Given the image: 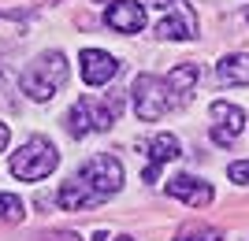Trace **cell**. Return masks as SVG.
Instances as JSON below:
<instances>
[{
  "label": "cell",
  "mask_w": 249,
  "mask_h": 241,
  "mask_svg": "<svg viewBox=\"0 0 249 241\" xmlns=\"http://www.w3.org/2000/svg\"><path fill=\"white\" fill-rule=\"evenodd\" d=\"M78 63H82V82L93 85V89L97 85H108L119 74V60L112 52H104V48H82Z\"/></svg>",
  "instance_id": "ba28073f"
},
{
  "label": "cell",
  "mask_w": 249,
  "mask_h": 241,
  "mask_svg": "<svg viewBox=\"0 0 249 241\" xmlns=\"http://www.w3.org/2000/svg\"><path fill=\"white\" fill-rule=\"evenodd\" d=\"M197 78H201V67H197V63H175V67H171V74H167L164 82H167V93H171V104H175V108H182L190 100Z\"/></svg>",
  "instance_id": "8fae6325"
},
{
  "label": "cell",
  "mask_w": 249,
  "mask_h": 241,
  "mask_svg": "<svg viewBox=\"0 0 249 241\" xmlns=\"http://www.w3.org/2000/svg\"><path fill=\"white\" fill-rule=\"evenodd\" d=\"M208 112H212V119H216V126H212V141L223 145V148L234 145V137L246 130V112H242L238 104H231V100H216Z\"/></svg>",
  "instance_id": "8992f818"
},
{
  "label": "cell",
  "mask_w": 249,
  "mask_h": 241,
  "mask_svg": "<svg viewBox=\"0 0 249 241\" xmlns=\"http://www.w3.org/2000/svg\"><path fill=\"white\" fill-rule=\"evenodd\" d=\"M164 22H156V37H164V41H190V37H197V15L190 8L186 0H175V8H167Z\"/></svg>",
  "instance_id": "52a82bcc"
},
{
  "label": "cell",
  "mask_w": 249,
  "mask_h": 241,
  "mask_svg": "<svg viewBox=\"0 0 249 241\" xmlns=\"http://www.w3.org/2000/svg\"><path fill=\"white\" fill-rule=\"evenodd\" d=\"M156 11H167V8H175V0H149Z\"/></svg>",
  "instance_id": "ffe728a7"
},
{
  "label": "cell",
  "mask_w": 249,
  "mask_h": 241,
  "mask_svg": "<svg viewBox=\"0 0 249 241\" xmlns=\"http://www.w3.org/2000/svg\"><path fill=\"white\" fill-rule=\"evenodd\" d=\"M167 197L182 200V204H190V208H208L212 197H216V189L208 186V182L194 178V175H175V178L167 182Z\"/></svg>",
  "instance_id": "30bf717a"
},
{
  "label": "cell",
  "mask_w": 249,
  "mask_h": 241,
  "mask_svg": "<svg viewBox=\"0 0 249 241\" xmlns=\"http://www.w3.org/2000/svg\"><path fill=\"white\" fill-rule=\"evenodd\" d=\"M112 241H134V238H126V234H119V238H112Z\"/></svg>",
  "instance_id": "44dd1931"
},
{
  "label": "cell",
  "mask_w": 249,
  "mask_h": 241,
  "mask_svg": "<svg viewBox=\"0 0 249 241\" xmlns=\"http://www.w3.org/2000/svg\"><path fill=\"white\" fill-rule=\"evenodd\" d=\"M104 22L115 33H142L145 30V8L138 0H112L104 11Z\"/></svg>",
  "instance_id": "9c48e42d"
},
{
  "label": "cell",
  "mask_w": 249,
  "mask_h": 241,
  "mask_svg": "<svg viewBox=\"0 0 249 241\" xmlns=\"http://www.w3.org/2000/svg\"><path fill=\"white\" fill-rule=\"evenodd\" d=\"M216 82L219 85H249V52L223 56L216 63Z\"/></svg>",
  "instance_id": "7c38bea8"
},
{
  "label": "cell",
  "mask_w": 249,
  "mask_h": 241,
  "mask_svg": "<svg viewBox=\"0 0 249 241\" xmlns=\"http://www.w3.org/2000/svg\"><path fill=\"white\" fill-rule=\"evenodd\" d=\"M130 104H134V115L142 123H156L171 112V93H167V82L156 78V74H138L134 85H130Z\"/></svg>",
  "instance_id": "277c9868"
},
{
  "label": "cell",
  "mask_w": 249,
  "mask_h": 241,
  "mask_svg": "<svg viewBox=\"0 0 249 241\" xmlns=\"http://www.w3.org/2000/svg\"><path fill=\"white\" fill-rule=\"evenodd\" d=\"M74 178H78V182H82V186L104 204L112 193H119V189H123L126 171H123V163H119L115 156L101 152V156H89V160H86L82 167H78V175H74Z\"/></svg>",
  "instance_id": "3957f363"
},
{
  "label": "cell",
  "mask_w": 249,
  "mask_h": 241,
  "mask_svg": "<svg viewBox=\"0 0 249 241\" xmlns=\"http://www.w3.org/2000/svg\"><path fill=\"white\" fill-rule=\"evenodd\" d=\"M115 123V112L104 100H97V96H78L71 104V112L63 115V126H67V134L71 137H86V134H104V130H112Z\"/></svg>",
  "instance_id": "5b68a950"
},
{
  "label": "cell",
  "mask_w": 249,
  "mask_h": 241,
  "mask_svg": "<svg viewBox=\"0 0 249 241\" xmlns=\"http://www.w3.org/2000/svg\"><path fill=\"white\" fill-rule=\"evenodd\" d=\"M56 200H60V208H63V211H86V208H93V204H101V200H97L78 178L63 182V186L56 189Z\"/></svg>",
  "instance_id": "4fadbf2b"
},
{
  "label": "cell",
  "mask_w": 249,
  "mask_h": 241,
  "mask_svg": "<svg viewBox=\"0 0 249 241\" xmlns=\"http://www.w3.org/2000/svg\"><path fill=\"white\" fill-rule=\"evenodd\" d=\"M8 141H11V130H8V123H0V152L8 148Z\"/></svg>",
  "instance_id": "ac0fdd59"
},
{
  "label": "cell",
  "mask_w": 249,
  "mask_h": 241,
  "mask_svg": "<svg viewBox=\"0 0 249 241\" xmlns=\"http://www.w3.org/2000/svg\"><path fill=\"white\" fill-rule=\"evenodd\" d=\"M246 19H249V11H246Z\"/></svg>",
  "instance_id": "7402d4cb"
},
{
  "label": "cell",
  "mask_w": 249,
  "mask_h": 241,
  "mask_svg": "<svg viewBox=\"0 0 249 241\" xmlns=\"http://www.w3.org/2000/svg\"><path fill=\"white\" fill-rule=\"evenodd\" d=\"M22 200L15 193H0V223H22Z\"/></svg>",
  "instance_id": "2e32d148"
},
{
  "label": "cell",
  "mask_w": 249,
  "mask_h": 241,
  "mask_svg": "<svg viewBox=\"0 0 249 241\" xmlns=\"http://www.w3.org/2000/svg\"><path fill=\"white\" fill-rule=\"evenodd\" d=\"M67 78H71L67 56H63V52H41L26 71H22L19 85H22V93L30 96V100L45 104V100H52V96L67 85Z\"/></svg>",
  "instance_id": "6da1fadb"
},
{
  "label": "cell",
  "mask_w": 249,
  "mask_h": 241,
  "mask_svg": "<svg viewBox=\"0 0 249 241\" xmlns=\"http://www.w3.org/2000/svg\"><path fill=\"white\" fill-rule=\"evenodd\" d=\"M175 241H227L223 238V230H216V226H205V223H190V226H182L178 230Z\"/></svg>",
  "instance_id": "9a60e30c"
},
{
  "label": "cell",
  "mask_w": 249,
  "mask_h": 241,
  "mask_svg": "<svg viewBox=\"0 0 249 241\" xmlns=\"http://www.w3.org/2000/svg\"><path fill=\"white\" fill-rule=\"evenodd\" d=\"M156 178H160V163H149L145 167V182H156Z\"/></svg>",
  "instance_id": "d6986e66"
},
{
  "label": "cell",
  "mask_w": 249,
  "mask_h": 241,
  "mask_svg": "<svg viewBox=\"0 0 249 241\" xmlns=\"http://www.w3.org/2000/svg\"><path fill=\"white\" fill-rule=\"evenodd\" d=\"M227 178L234 182V186H249V160H234L227 167Z\"/></svg>",
  "instance_id": "e0dca14e"
},
{
  "label": "cell",
  "mask_w": 249,
  "mask_h": 241,
  "mask_svg": "<svg viewBox=\"0 0 249 241\" xmlns=\"http://www.w3.org/2000/svg\"><path fill=\"white\" fill-rule=\"evenodd\" d=\"M56 163H60V152H56V145L49 137H30L19 152H11L8 171L19 182H45L56 171Z\"/></svg>",
  "instance_id": "7a4b0ae2"
},
{
  "label": "cell",
  "mask_w": 249,
  "mask_h": 241,
  "mask_svg": "<svg viewBox=\"0 0 249 241\" xmlns=\"http://www.w3.org/2000/svg\"><path fill=\"white\" fill-rule=\"evenodd\" d=\"M145 148H149L145 156L153 160V163H167V160H175L178 152H182V145H178V137H175V134H156Z\"/></svg>",
  "instance_id": "5bb4252c"
}]
</instances>
